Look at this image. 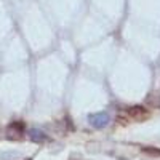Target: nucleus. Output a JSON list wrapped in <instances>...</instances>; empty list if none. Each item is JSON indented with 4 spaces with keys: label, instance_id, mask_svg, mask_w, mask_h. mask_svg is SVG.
<instances>
[{
    "label": "nucleus",
    "instance_id": "obj_1",
    "mask_svg": "<svg viewBox=\"0 0 160 160\" xmlns=\"http://www.w3.org/2000/svg\"><path fill=\"white\" fill-rule=\"evenodd\" d=\"M125 115L128 117L130 122L131 120L133 122H144V120H148L151 117V112L144 106H131V108H127Z\"/></svg>",
    "mask_w": 160,
    "mask_h": 160
},
{
    "label": "nucleus",
    "instance_id": "obj_2",
    "mask_svg": "<svg viewBox=\"0 0 160 160\" xmlns=\"http://www.w3.org/2000/svg\"><path fill=\"white\" fill-rule=\"evenodd\" d=\"M88 123L96 128V130H101V128H106L109 123H111V115L108 112H95V114H90L88 115Z\"/></svg>",
    "mask_w": 160,
    "mask_h": 160
},
{
    "label": "nucleus",
    "instance_id": "obj_3",
    "mask_svg": "<svg viewBox=\"0 0 160 160\" xmlns=\"http://www.w3.org/2000/svg\"><path fill=\"white\" fill-rule=\"evenodd\" d=\"M22 135H24V123L22 122H13V123H10V127H8V130H7V138L8 139H16V141H19V139H22Z\"/></svg>",
    "mask_w": 160,
    "mask_h": 160
},
{
    "label": "nucleus",
    "instance_id": "obj_4",
    "mask_svg": "<svg viewBox=\"0 0 160 160\" xmlns=\"http://www.w3.org/2000/svg\"><path fill=\"white\" fill-rule=\"evenodd\" d=\"M146 106L151 109H158L160 111V91H154L146 98Z\"/></svg>",
    "mask_w": 160,
    "mask_h": 160
},
{
    "label": "nucleus",
    "instance_id": "obj_5",
    "mask_svg": "<svg viewBox=\"0 0 160 160\" xmlns=\"http://www.w3.org/2000/svg\"><path fill=\"white\" fill-rule=\"evenodd\" d=\"M29 139L34 142H43V141H47V135L42 130L32 128V130H29Z\"/></svg>",
    "mask_w": 160,
    "mask_h": 160
},
{
    "label": "nucleus",
    "instance_id": "obj_6",
    "mask_svg": "<svg viewBox=\"0 0 160 160\" xmlns=\"http://www.w3.org/2000/svg\"><path fill=\"white\" fill-rule=\"evenodd\" d=\"M141 151L146 155H152V157H158L160 155V149L154 148V146H144V148H141Z\"/></svg>",
    "mask_w": 160,
    "mask_h": 160
},
{
    "label": "nucleus",
    "instance_id": "obj_7",
    "mask_svg": "<svg viewBox=\"0 0 160 160\" xmlns=\"http://www.w3.org/2000/svg\"><path fill=\"white\" fill-rule=\"evenodd\" d=\"M128 122H130V120H128V117L125 115V117H117V123H120V125H128Z\"/></svg>",
    "mask_w": 160,
    "mask_h": 160
},
{
    "label": "nucleus",
    "instance_id": "obj_8",
    "mask_svg": "<svg viewBox=\"0 0 160 160\" xmlns=\"http://www.w3.org/2000/svg\"><path fill=\"white\" fill-rule=\"evenodd\" d=\"M26 160H32V158H26Z\"/></svg>",
    "mask_w": 160,
    "mask_h": 160
}]
</instances>
